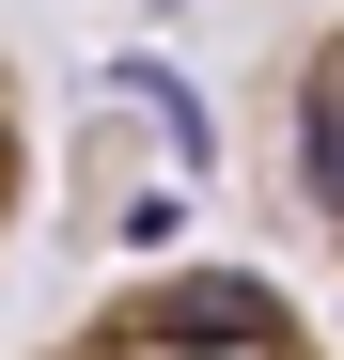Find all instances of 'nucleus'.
<instances>
[{"mask_svg":"<svg viewBox=\"0 0 344 360\" xmlns=\"http://www.w3.org/2000/svg\"><path fill=\"white\" fill-rule=\"evenodd\" d=\"M16 360H329V329L266 266H141V282H110L79 329H47Z\"/></svg>","mask_w":344,"mask_h":360,"instance_id":"1","label":"nucleus"},{"mask_svg":"<svg viewBox=\"0 0 344 360\" xmlns=\"http://www.w3.org/2000/svg\"><path fill=\"white\" fill-rule=\"evenodd\" d=\"M266 157H282L298 235H313L329 282H344V16H313L298 47H282V79H266Z\"/></svg>","mask_w":344,"mask_h":360,"instance_id":"2","label":"nucleus"},{"mask_svg":"<svg viewBox=\"0 0 344 360\" xmlns=\"http://www.w3.org/2000/svg\"><path fill=\"white\" fill-rule=\"evenodd\" d=\"M32 172H47V141H32V79H16V47H0V235L32 219Z\"/></svg>","mask_w":344,"mask_h":360,"instance_id":"3","label":"nucleus"}]
</instances>
